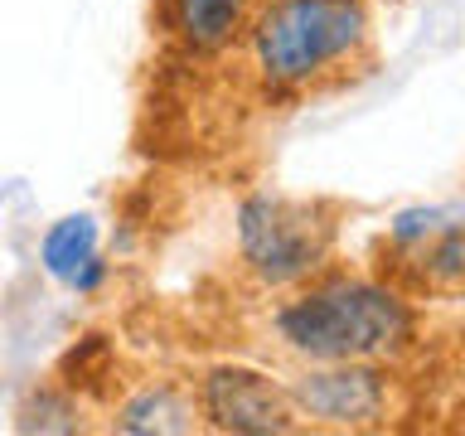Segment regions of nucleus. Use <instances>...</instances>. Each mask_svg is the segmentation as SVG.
I'll return each mask as SVG.
<instances>
[{
  "instance_id": "obj_4",
  "label": "nucleus",
  "mask_w": 465,
  "mask_h": 436,
  "mask_svg": "<svg viewBox=\"0 0 465 436\" xmlns=\"http://www.w3.org/2000/svg\"><path fill=\"white\" fill-rule=\"evenodd\" d=\"M199 417L228 436H282L301 427L291 388H276L267 373L242 363H218L199 378Z\"/></svg>"
},
{
  "instance_id": "obj_2",
  "label": "nucleus",
  "mask_w": 465,
  "mask_h": 436,
  "mask_svg": "<svg viewBox=\"0 0 465 436\" xmlns=\"http://www.w3.org/2000/svg\"><path fill=\"white\" fill-rule=\"evenodd\" d=\"M369 39L359 0H272L252 20V58L272 87H311Z\"/></svg>"
},
{
  "instance_id": "obj_10",
  "label": "nucleus",
  "mask_w": 465,
  "mask_h": 436,
  "mask_svg": "<svg viewBox=\"0 0 465 436\" xmlns=\"http://www.w3.org/2000/svg\"><path fill=\"white\" fill-rule=\"evenodd\" d=\"M83 402L64 388H35L15 407V431H44V436H73L83 431Z\"/></svg>"
},
{
  "instance_id": "obj_9",
  "label": "nucleus",
  "mask_w": 465,
  "mask_h": 436,
  "mask_svg": "<svg viewBox=\"0 0 465 436\" xmlns=\"http://www.w3.org/2000/svg\"><path fill=\"white\" fill-rule=\"evenodd\" d=\"M402 253L417 262V276L427 286H456V282H465V223H460V218H450L446 228H436L431 238L402 247Z\"/></svg>"
},
{
  "instance_id": "obj_12",
  "label": "nucleus",
  "mask_w": 465,
  "mask_h": 436,
  "mask_svg": "<svg viewBox=\"0 0 465 436\" xmlns=\"http://www.w3.org/2000/svg\"><path fill=\"white\" fill-rule=\"evenodd\" d=\"M107 282V262H102V253L93 257V262H83L78 272H73V282H68V291L73 296H93V291Z\"/></svg>"
},
{
  "instance_id": "obj_3",
  "label": "nucleus",
  "mask_w": 465,
  "mask_h": 436,
  "mask_svg": "<svg viewBox=\"0 0 465 436\" xmlns=\"http://www.w3.org/2000/svg\"><path fill=\"white\" fill-rule=\"evenodd\" d=\"M334 223L320 203L252 194L238 203V253L262 286H296L330 257Z\"/></svg>"
},
{
  "instance_id": "obj_1",
  "label": "nucleus",
  "mask_w": 465,
  "mask_h": 436,
  "mask_svg": "<svg viewBox=\"0 0 465 436\" xmlns=\"http://www.w3.org/2000/svg\"><path fill=\"white\" fill-rule=\"evenodd\" d=\"M276 334L291 354L311 363H349V359H392L412 340V311L398 291L330 276L276 311Z\"/></svg>"
},
{
  "instance_id": "obj_11",
  "label": "nucleus",
  "mask_w": 465,
  "mask_h": 436,
  "mask_svg": "<svg viewBox=\"0 0 465 436\" xmlns=\"http://www.w3.org/2000/svg\"><path fill=\"white\" fill-rule=\"evenodd\" d=\"M450 218H460V209H402L398 218L388 223V238L398 247H412L421 238H431L436 228H446Z\"/></svg>"
},
{
  "instance_id": "obj_6",
  "label": "nucleus",
  "mask_w": 465,
  "mask_h": 436,
  "mask_svg": "<svg viewBox=\"0 0 465 436\" xmlns=\"http://www.w3.org/2000/svg\"><path fill=\"white\" fill-rule=\"evenodd\" d=\"M199 427V402L180 383H141L112 407V431L122 436H180Z\"/></svg>"
},
{
  "instance_id": "obj_8",
  "label": "nucleus",
  "mask_w": 465,
  "mask_h": 436,
  "mask_svg": "<svg viewBox=\"0 0 465 436\" xmlns=\"http://www.w3.org/2000/svg\"><path fill=\"white\" fill-rule=\"evenodd\" d=\"M97 253H102L97 213H64V218H54L39 238V267L49 272L58 286H68L73 272H78L83 262H93Z\"/></svg>"
},
{
  "instance_id": "obj_7",
  "label": "nucleus",
  "mask_w": 465,
  "mask_h": 436,
  "mask_svg": "<svg viewBox=\"0 0 465 436\" xmlns=\"http://www.w3.org/2000/svg\"><path fill=\"white\" fill-rule=\"evenodd\" d=\"M252 5L257 0H165L174 39L194 54H218L232 44V35L252 20Z\"/></svg>"
},
{
  "instance_id": "obj_5",
  "label": "nucleus",
  "mask_w": 465,
  "mask_h": 436,
  "mask_svg": "<svg viewBox=\"0 0 465 436\" xmlns=\"http://www.w3.org/2000/svg\"><path fill=\"white\" fill-rule=\"evenodd\" d=\"M291 402L320 427H378L392 412V388L388 373L369 359L315 363L311 373L291 383Z\"/></svg>"
}]
</instances>
